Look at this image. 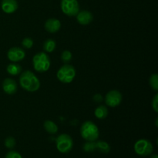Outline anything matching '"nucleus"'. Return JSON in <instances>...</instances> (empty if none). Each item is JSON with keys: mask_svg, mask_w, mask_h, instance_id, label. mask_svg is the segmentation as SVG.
Listing matches in <instances>:
<instances>
[{"mask_svg": "<svg viewBox=\"0 0 158 158\" xmlns=\"http://www.w3.org/2000/svg\"><path fill=\"white\" fill-rule=\"evenodd\" d=\"M83 150L86 152H93L96 148V141H87L84 145H83Z\"/></svg>", "mask_w": 158, "mask_h": 158, "instance_id": "obj_21", "label": "nucleus"}, {"mask_svg": "<svg viewBox=\"0 0 158 158\" xmlns=\"http://www.w3.org/2000/svg\"><path fill=\"white\" fill-rule=\"evenodd\" d=\"M152 107L156 113H158V95L156 94L152 100Z\"/></svg>", "mask_w": 158, "mask_h": 158, "instance_id": "obj_25", "label": "nucleus"}, {"mask_svg": "<svg viewBox=\"0 0 158 158\" xmlns=\"http://www.w3.org/2000/svg\"><path fill=\"white\" fill-rule=\"evenodd\" d=\"M44 126L45 130H46V132H48L50 134H56L57 131H58V127L57 125L54 123L52 120H47L44 122Z\"/></svg>", "mask_w": 158, "mask_h": 158, "instance_id": "obj_16", "label": "nucleus"}, {"mask_svg": "<svg viewBox=\"0 0 158 158\" xmlns=\"http://www.w3.org/2000/svg\"><path fill=\"white\" fill-rule=\"evenodd\" d=\"M32 64L36 72L45 73L50 67V59L46 52H38L32 58Z\"/></svg>", "mask_w": 158, "mask_h": 158, "instance_id": "obj_3", "label": "nucleus"}, {"mask_svg": "<svg viewBox=\"0 0 158 158\" xmlns=\"http://www.w3.org/2000/svg\"><path fill=\"white\" fill-rule=\"evenodd\" d=\"M56 143L58 151L62 154L69 153L73 147L72 137L66 134H62L59 135L56 139Z\"/></svg>", "mask_w": 158, "mask_h": 158, "instance_id": "obj_5", "label": "nucleus"}, {"mask_svg": "<svg viewBox=\"0 0 158 158\" xmlns=\"http://www.w3.org/2000/svg\"><path fill=\"white\" fill-rule=\"evenodd\" d=\"M15 143L16 142H15V138L12 137H8L5 140V146L9 149H12L15 146Z\"/></svg>", "mask_w": 158, "mask_h": 158, "instance_id": "obj_22", "label": "nucleus"}, {"mask_svg": "<svg viewBox=\"0 0 158 158\" xmlns=\"http://www.w3.org/2000/svg\"><path fill=\"white\" fill-rule=\"evenodd\" d=\"M1 8L5 13L12 14L18 9V2L16 0H2Z\"/></svg>", "mask_w": 158, "mask_h": 158, "instance_id": "obj_10", "label": "nucleus"}, {"mask_svg": "<svg viewBox=\"0 0 158 158\" xmlns=\"http://www.w3.org/2000/svg\"><path fill=\"white\" fill-rule=\"evenodd\" d=\"M151 158H158V156L157 155V154H154V155L151 156Z\"/></svg>", "mask_w": 158, "mask_h": 158, "instance_id": "obj_27", "label": "nucleus"}, {"mask_svg": "<svg viewBox=\"0 0 158 158\" xmlns=\"http://www.w3.org/2000/svg\"><path fill=\"white\" fill-rule=\"evenodd\" d=\"M72 52L69 50H64L61 54V60L65 64H68L72 60Z\"/></svg>", "mask_w": 158, "mask_h": 158, "instance_id": "obj_20", "label": "nucleus"}, {"mask_svg": "<svg viewBox=\"0 0 158 158\" xmlns=\"http://www.w3.org/2000/svg\"><path fill=\"white\" fill-rule=\"evenodd\" d=\"M56 46V44L55 40H52V39H48L44 42L43 49L46 52H52L55 50Z\"/></svg>", "mask_w": 158, "mask_h": 158, "instance_id": "obj_18", "label": "nucleus"}, {"mask_svg": "<svg viewBox=\"0 0 158 158\" xmlns=\"http://www.w3.org/2000/svg\"><path fill=\"white\" fill-rule=\"evenodd\" d=\"M2 89L6 94L12 95L16 93L17 83L14 80L10 78L5 79L2 83Z\"/></svg>", "mask_w": 158, "mask_h": 158, "instance_id": "obj_13", "label": "nucleus"}, {"mask_svg": "<svg viewBox=\"0 0 158 158\" xmlns=\"http://www.w3.org/2000/svg\"><path fill=\"white\" fill-rule=\"evenodd\" d=\"M57 79L63 83H69L76 77V69L72 65L65 64L59 69L56 73Z\"/></svg>", "mask_w": 158, "mask_h": 158, "instance_id": "obj_4", "label": "nucleus"}, {"mask_svg": "<svg viewBox=\"0 0 158 158\" xmlns=\"http://www.w3.org/2000/svg\"><path fill=\"white\" fill-rule=\"evenodd\" d=\"M33 40L31 38H29V37L23 39V41H22V46L26 48V49H31L33 46Z\"/></svg>", "mask_w": 158, "mask_h": 158, "instance_id": "obj_23", "label": "nucleus"}, {"mask_svg": "<svg viewBox=\"0 0 158 158\" xmlns=\"http://www.w3.org/2000/svg\"><path fill=\"white\" fill-rule=\"evenodd\" d=\"M108 109L104 105H100L94 110V115L97 119L103 120L108 116Z\"/></svg>", "mask_w": 158, "mask_h": 158, "instance_id": "obj_14", "label": "nucleus"}, {"mask_svg": "<svg viewBox=\"0 0 158 158\" xmlns=\"http://www.w3.org/2000/svg\"><path fill=\"white\" fill-rule=\"evenodd\" d=\"M62 12L67 16H76L80 12V5L77 0H61Z\"/></svg>", "mask_w": 158, "mask_h": 158, "instance_id": "obj_7", "label": "nucleus"}, {"mask_svg": "<svg viewBox=\"0 0 158 158\" xmlns=\"http://www.w3.org/2000/svg\"><path fill=\"white\" fill-rule=\"evenodd\" d=\"M134 151L136 154L142 157L149 156L154 151V147L151 141L146 139L138 140L134 144Z\"/></svg>", "mask_w": 158, "mask_h": 158, "instance_id": "obj_6", "label": "nucleus"}, {"mask_svg": "<svg viewBox=\"0 0 158 158\" xmlns=\"http://www.w3.org/2000/svg\"><path fill=\"white\" fill-rule=\"evenodd\" d=\"M60 28H61V23L57 19H49L45 23V29L50 33H55V32H58Z\"/></svg>", "mask_w": 158, "mask_h": 158, "instance_id": "obj_12", "label": "nucleus"}, {"mask_svg": "<svg viewBox=\"0 0 158 158\" xmlns=\"http://www.w3.org/2000/svg\"><path fill=\"white\" fill-rule=\"evenodd\" d=\"M93 100H94V101L96 102V103H101L102 100H103V97H102L101 94H97L94 96Z\"/></svg>", "mask_w": 158, "mask_h": 158, "instance_id": "obj_26", "label": "nucleus"}, {"mask_svg": "<svg viewBox=\"0 0 158 158\" xmlns=\"http://www.w3.org/2000/svg\"><path fill=\"white\" fill-rule=\"evenodd\" d=\"M76 16H77V22L83 26L89 25V23H91V22L93 21V19H94L93 14L87 10L80 11Z\"/></svg>", "mask_w": 158, "mask_h": 158, "instance_id": "obj_11", "label": "nucleus"}, {"mask_svg": "<svg viewBox=\"0 0 158 158\" xmlns=\"http://www.w3.org/2000/svg\"><path fill=\"white\" fill-rule=\"evenodd\" d=\"M8 73L12 76L19 75L22 73V67L19 64L16 63H12L11 64L8 65L6 68Z\"/></svg>", "mask_w": 158, "mask_h": 158, "instance_id": "obj_15", "label": "nucleus"}, {"mask_svg": "<svg viewBox=\"0 0 158 158\" xmlns=\"http://www.w3.org/2000/svg\"><path fill=\"white\" fill-rule=\"evenodd\" d=\"M96 148L100 152L104 153V154H107L110 151V145L106 141H103V140H98L96 142Z\"/></svg>", "mask_w": 158, "mask_h": 158, "instance_id": "obj_17", "label": "nucleus"}, {"mask_svg": "<svg viewBox=\"0 0 158 158\" xmlns=\"http://www.w3.org/2000/svg\"><path fill=\"white\" fill-rule=\"evenodd\" d=\"M149 83L151 87L154 89V91L158 90V76L157 74H152L150 77Z\"/></svg>", "mask_w": 158, "mask_h": 158, "instance_id": "obj_19", "label": "nucleus"}, {"mask_svg": "<svg viewBox=\"0 0 158 158\" xmlns=\"http://www.w3.org/2000/svg\"><path fill=\"white\" fill-rule=\"evenodd\" d=\"M6 158H23L21 154L15 151H10L6 154Z\"/></svg>", "mask_w": 158, "mask_h": 158, "instance_id": "obj_24", "label": "nucleus"}, {"mask_svg": "<svg viewBox=\"0 0 158 158\" xmlns=\"http://www.w3.org/2000/svg\"><path fill=\"white\" fill-rule=\"evenodd\" d=\"M19 84L23 89L28 92H35L40 87V82L38 77L29 70L23 72L19 77Z\"/></svg>", "mask_w": 158, "mask_h": 158, "instance_id": "obj_1", "label": "nucleus"}, {"mask_svg": "<svg viewBox=\"0 0 158 158\" xmlns=\"http://www.w3.org/2000/svg\"><path fill=\"white\" fill-rule=\"evenodd\" d=\"M122 99H123V97H122L121 93L120 91L114 89V90L109 91L106 94L105 97V103L110 107H116L121 103Z\"/></svg>", "mask_w": 158, "mask_h": 158, "instance_id": "obj_8", "label": "nucleus"}, {"mask_svg": "<svg viewBox=\"0 0 158 158\" xmlns=\"http://www.w3.org/2000/svg\"><path fill=\"white\" fill-rule=\"evenodd\" d=\"M26 56V52L23 48L12 47L8 50L7 57L12 63H18Z\"/></svg>", "mask_w": 158, "mask_h": 158, "instance_id": "obj_9", "label": "nucleus"}, {"mask_svg": "<svg viewBox=\"0 0 158 158\" xmlns=\"http://www.w3.org/2000/svg\"><path fill=\"white\" fill-rule=\"evenodd\" d=\"M80 134L86 141H97L99 138L100 131L98 127L94 122L87 120L82 124L80 127Z\"/></svg>", "mask_w": 158, "mask_h": 158, "instance_id": "obj_2", "label": "nucleus"}]
</instances>
